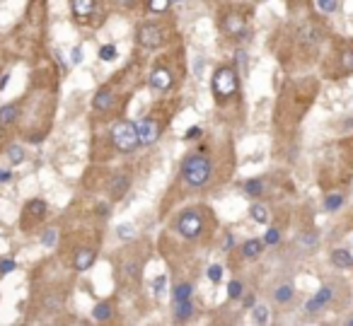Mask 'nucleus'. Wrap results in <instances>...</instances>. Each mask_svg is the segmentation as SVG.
Listing matches in <instances>:
<instances>
[{
  "mask_svg": "<svg viewBox=\"0 0 353 326\" xmlns=\"http://www.w3.org/2000/svg\"><path fill=\"white\" fill-rule=\"evenodd\" d=\"M210 162L203 155H189L182 162V176L189 186H203L210 179Z\"/></svg>",
  "mask_w": 353,
  "mask_h": 326,
  "instance_id": "1",
  "label": "nucleus"
},
{
  "mask_svg": "<svg viewBox=\"0 0 353 326\" xmlns=\"http://www.w3.org/2000/svg\"><path fill=\"white\" fill-rule=\"evenodd\" d=\"M112 140H114V145H116L121 152L136 150L138 145H140L136 123H129V121H121V123H116V126L112 128Z\"/></svg>",
  "mask_w": 353,
  "mask_h": 326,
  "instance_id": "2",
  "label": "nucleus"
},
{
  "mask_svg": "<svg viewBox=\"0 0 353 326\" xmlns=\"http://www.w3.org/2000/svg\"><path fill=\"white\" fill-rule=\"evenodd\" d=\"M213 92H216L218 99L235 95V92H237V73H235L233 68H220V70H216V75H213Z\"/></svg>",
  "mask_w": 353,
  "mask_h": 326,
  "instance_id": "3",
  "label": "nucleus"
},
{
  "mask_svg": "<svg viewBox=\"0 0 353 326\" xmlns=\"http://www.w3.org/2000/svg\"><path fill=\"white\" fill-rule=\"evenodd\" d=\"M177 227H179V232H182L186 239H193V237H199L201 230H203V220H201V215L196 213V210H184V213L179 215Z\"/></svg>",
  "mask_w": 353,
  "mask_h": 326,
  "instance_id": "4",
  "label": "nucleus"
},
{
  "mask_svg": "<svg viewBox=\"0 0 353 326\" xmlns=\"http://www.w3.org/2000/svg\"><path fill=\"white\" fill-rule=\"evenodd\" d=\"M138 41L148 48H157L162 44V32L157 24H143L140 29H138Z\"/></svg>",
  "mask_w": 353,
  "mask_h": 326,
  "instance_id": "5",
  "label": "nucleus"
},
{
  "mask_svg": "<svg viewBox=\"0 0 353 326\" xmlns=\"http://www.w3.org/2000/svg\"><path fill=\"white\" fill-rule=\"evenodd\" d=\"M136 128H138V140H140V145H153L155 140H157L160 128H157V123H155L153 119H140L136 123Z\"/></svg>",
  "mask_w": 353,
  "mask_h": 326,
  "instance_id": "6",
  "label": "nucleus"
},
{
  "mask_svg": "<svg viewBox=\"0 0 353 326\" xmlns=\"http://www.w3.org/2000/svg\"><path fill=\"white\" fill-rule=\"evenodd\" d=\"M331 297H334V290H331L329 285L320 287V290H317V295H314L312 300L305 304V312H307V314H317V312H320L324 304L331 302Z\"/></svg>",
  "mask_w": 353,
  "mask_h": 326,
  "instance_id": "7",
  "label": "nucleus"
},
{
  "mask_svg": "<svg viewBox=\"0 0 353 326\" xmlns=\"http://www.w3.org/2000/svg\"><path fill=\"white\" fill-rule=\"evenodd\" d=\"M297 41L305 44V46H317L322 41V32L314 27V24H303L300 32H297Z\"/></svg>",
  "mask_w": 353,
  "mask_h": 326,
  "instance_id": "8",
  "label": "nucleus"
},
{
  "mask_svg": "<svg viewBox=\"0 0 353 326\" xmlns=\"http://www.w3.org/2000/svg\"><path fill=\"white\" fill-rule=\"evenodd\" d=\"M150 87L153 89H160V92H165V89L172 87V73L165 70V68H157V70L150 73Z\"/></svg>",
  "mask_w": 353,
  "mask_h": 326,
  "instance_id": "9",
  "label": "nucleus"
},
{
  "mask_svg": "<svg viewBox=\"0 0 353 326\" xmlns=\"http://www.w3.org/2000/svg\"><path fill=\"white\" fill-rule=\"evenodd\" d=\"M97 254L92 251V249H80L78 254H75V259H73V266H75V270H87L92 263H95Z\"/></svg>",
  "mask_w": 353,
  "mask_h": 326,
  "instance_id": "10",
  "label": "nucleus"
},
{
  "mask_svg": "<svg viewBox=\"0 0 353 326\" xmlns=\"http://www.w3.org/2000/svg\"><path fill=\"white\" fill-rule=\"evenodd\" d=\"M129 186H131V179L126 174L114 176V182H112V198L114 201L123 198V196H126V191H129Z\"/></svg>",
  "mask_w": 353,
  "mask_h": 326,
  "instance_id": "11",
  "label": "nucleus"
},
{
  "mask_svg": "<svg viewBox=\"0 0 353 326\" xmlns=\"http://www.w3.org/2000/svg\"><path fill=\"white\" fill-rule=\"evenodd\" d=\"M112 104H114V92L109 87H104V89H99V92L95 95V102H92V106H95L97 112H107Z\"/></svg>",
  "mask_w": 353,
  "mask_h": 326,
  "instance_id": "12",
  "label": "nucleus"
},
{
  "mask_svg": "<svg viewBox=\"0 0 353 326\" xmlns=\"http://www.w3.org/2000/svg\"><path fill=\"white\" fill-rule=\"evenodd\" d=\"M331 263L337 266V268H351L353 266V254L348 249H334L331 251Z\"/></svg>",
  "mask_w": 353,
  "mask_h": 326,
  "instance_id": "13",
  "label": "nucleus"
},
{
  "mask_svg": "<svg viewBox=\"0 0 353 326\" xmlns=\"http://www.w3.org/2000/svg\"><path fill=\"white\" fill-rule=\"evenodd\" d=\"M95 12V0H73V15L85 20Z\"/></svg>",
  "mask_w": 353,
  "mask_h": 326,
  "instance_id": "14",
  "label": "nucleus"
},
{
  "mask_svg": "<svg viewBox=\"0 0 353 326\" xmlns=\"http://www.w3.org/2000/svg\"><path fill=\"white\" fill-rule=\"evenodd\" d=\"M225 32L227 34H242L244 32V20L240 15H227L225 17Z\"/></svg>",
  "mask_w": 353,
  "mask_h": 326,
  "instance_id": "15",
  "label": "nucleus"
},
{
  "mask_svg": "<svg viewBox=\"0 0 353 326\" xmlns=\"http://www.w3.org/2000/svg\"><path fill=\"white\" fill-rule=\"evenodd\" d=\"M193 314V304L191 300H182V302H174V317L179 321H186V319H191Z\"/></svg>",
  "mask_w": 353,
  "mask_h": 326,
  "instance_id": "16",
  "label": "nucleus"
},
{
  "mask_svg": "<svg viewBox=\"0 0 353 326\" xmlns=\"http://www.w3.org/2000/svg\"><path fill=\"white\" fill-rule=\"evenodd\" d=\"M17 114H20V109H17L15 104H5V106L0 109V126H10V123L17 119Z\"/></svg>",
  "mask_w": 353,
  "mask_h": 326,
  "instance_id": "17",
  "label": "nucleus"
},
{
  "mask_svg": "<svg viewBox=\"0 0 353 326\" xmlns=\"http://www.w3.org/2000/svg\"><path fill=\"white\" fill-rule=\"evenodd\" d=\"M261 249H264V242L249 239V242H244V247H242V254L247 256V259H257V256L261 254Z\"/></svg>",
  "mask_w": 353,
  "mask_h": 326,
  "instance_id": "18",
  "label": "nucleus"
},
{
  "mask_svg": "<svg viewBox=\"0 0 353 326\" xmlns=\"http://www.w3.org/2000/svg\"><path fill=\"white\" fill-rule=\"evenodd\" d=\"M341 206H344V196H341V193H329V196L324 198V210H327V213H337Z\"/></svg>",
  "mask_w": 353,
  "mask_h": 326,
  "instance_id": "19",
  "label": "nucleus"
},
{
  "mask_svg": "<svg viewBox=\"0 0 353 326\" xmlns=\"http://www.w3.org/2000/svg\"><path fill=\"white\" fill-rule=\"evenodd\" d=\"M293 295H295V290H293V285H281L276 293H273V300L278 304H286L293 300Z\"/></svg>",
  "mask_w": 353,
  "mask_h": 326,
  "instance_id": "20",
  "label": "nucleus"
},
{
  "mask_svg": "<svg viewBox=\"0 0 353 326\" xmlns=\"http://www.w3.org/2000/svg\"><path fill=\"white\" fill-rule=\"evenodd\" d=\"M249 215H252V218H254L259 225H266V223H269V210H266L261 203H254V206L249 208Z\"/></svg>",
  "mask_w": 353,
  "mask_h": 326,
  "instance_id": "21",
  "label": "nucleus"
},
{
  "mask_svg": "<svg viewBox=\"0 0 353 326\" xmlns=\"http://www.w3.org/2000/svg\"><path fill=\"white\" fill-rule=\"evenodd\" d=\"M92 317H95L97 321H107V319L112 317V304H109V302H99L95 307V312H92Z\"/></svg>",
  "mask_w": 353,
  "mask_h": 326,
  "instance_id": "22",
  "label": "nucleus"
},
{
  "mask_svg": "<svg viewBox=\"0 0 353 326\" xmlns=\"http://www.w3.org/2000/svg\"><path fill=\"white\" fill-rule=\"evenodd\" d=\"M27 213L34 215V218H44L46 215V203L44 201H29L27 203Z\"/></svg>",
  "mask_w": 353,
  "mask_h": 326,
  "instance_id": "23",
  "label": "nucleus"
},
{
  "mask_svg": "<svg viewBox=\"0 0 353 326\" xmlns=\"http://www.w3.org/2000/svg\"><path fill=\"white\" fill-rule=\"evenodd\" d=\"M193 287L189 283H182V285L174 287V302H182V300H191Z\"/></svg>",
  "mask_w": 353,
  "mask_h": 326,
  "instance_id": "24",
  "label": "nucleus"
},
{
  "mask_svg": "<svg viewBox=\"0 0 353 326\" xmlns=\"http://www.w3.org/2000/svg\"><path fill=\"white\" fill-rule=\"evenodd\" d=\"M244 191H247V196H261L264 184H261V179H249V182L244 184Z\"/></svg>",
  "mask_w": 353,
  "mask_h": 326,
  "instance_id": "25",
  "label": "nucleus"
},
{
  "mask_svg": "<svg viewBox=\"0 0 353 326\" xmlns=\"http://www.w3.org/2000/svg\"><path fill=\"white\" fill-rule=\"evenodd\" d=\"M61 304H63V297H61V295H48L46 300H44V310L54 312V310H58Z\"/></svg>",
  "mask_w": 353,
  "mask_h": 326,
  "instance_id": "26",
  "label": "nucleus"
},
{
  "mask_svg": "<svg viewBox=\"0 0 353 326\" xmlns=\"http://www.w3.org/2000/svg\"><path fill=\"white\" fill-rule=\"evenodd\" d=\"M317 8H320L322 12L331 15V12H337L339 10V0H317Z\"/></svg>",
  "mask_w": 353,
  "mask_h": 326,
  "instance_id": "27",
  "label": "nucleus"
},
{
  "mask_svg": "<svg viewBox=\"0 0 353 326\" xmlns=\"http://www.w3.org/2000/svg\"><path fill=\"white\" fill-rule=\"evenodd\" d=\"M317 242H320V237H317V232H305V234L300 237V247L312 249V247H317Z\"/></svg>",
  "mask_w": 353,
  "mask_h": 326,
  "instance_id": "28",
  "label": "nucleus"
},
{
  "mask_svg": "<svg viewBox=\"0 0 353 326\" xmlns=\"http://www.w3.org/2000/svg\"><path fill=\"white\" fill-rule=\"evenodd\" d=\"M116 234H119L121 239H133L136 227H133V225H129V223H123V225H119V227H116Z\"/></svg>",
  "mask_w": 353,
  "mask_h": 326,
  "instance_id": "29",
  "label": "nucleus"
},
{
  "mask_svg": "<svg viewBox=\"0 0 353 326\" xmlns=\"http://www.w3.org/2000/svg\"><path fill=\"white\" fill-rule=\"evenodd\" d=\"M8 157L12 159L15 165H20V162L24 159V150L20 148V145H10V148H8Z\"/></svg>",
  "mask_w": 353,
  "mask_h": 326,
  "instance_id": "30",
  "label": "nucleus"
},
{
  "mask_svg": "<svg viewBox=\"0 0 353 326\" xmlns=\"http://www.w3.org/2000/svg\"><path fill=\"white\" fill-rule=\"evenodd\" d=\"M169 8V0H148V10L150 12H165Z\"/></svg>",
  "mask_w": 353,
  "mask_h": 326,
  "instance_id": "31",
  "label": "nucleus"
},
{
  "mask_svg": "<svg viewBox=\"0 0 353 326\" xmlns=\"http://www.w3.org/2000/svg\"><path fill=\"white\" fill-rule=\"evenodd\" d=\"M341 68H344V73H353V48H348L341 56Z\"/></svg>",
  "mask_w": 353,
  "mask_h": 326,
  "instance_id": "32",
  "label": "nucleus"
},
{
  "mask_svg": "<svg viewBox=\"0 0 353 326\" xmlns=\"http://www.w3.org/2000/svg\"><path fill=\"white\" fill-rule=\"evenodd\" d=\"M41 242H44V247H56L58 232L56 230H46V232H44V237H41Z\"/></svg>",
  "mask_w": 353,
  "mask_h": 326,
  "instance_id": "33",
  "label": "nucleus"
},
{
  "mask_svg": "<svg viewBox=\"0 0 353 326\" xmlns=\"http://www.w3.org/2000/svg\"><path fill=\"white\" fill-rule=\"evenodd\" d=\"M278 242H281V232L276 230V227H271V230L266 232L264 244H269V247H273V244H278Z\"/></svg>",
  "mask_w": 353,
  "mask_h": 326,
  "instance_id": "34",
  "label": "nucleus"
},
{
  "mask_svg": "<svg viewBox=\"0 0 353 326\" xmlns=\"http://www.w3.org/2000/svg\"><path fill=\"white\" fill-rule=\"evenodd\" d=\"M99 58H102V61H114V58H116V48H114L112 44L102 46L99 48Z\"/></svg>",
  "mask_w": 353,
  "mask_h": 326,
  "instance_id": "35",
  "label": "nucleus"
},
{
  "mask_svg": "<svg viewBox=\"0 0 353 326\" xmlns=\"http://www.w3.org/2000/svg\"><path fill=\"white\" fill-rule=\"evenodd\" d=\"M254 321H257V324H266V321H269V310L261 307V304L254 307Z\"/></svg>",
  "mask_w": 353,
  "mask_h": 326,
  "instance_id": "36",
  "label": "nucleus"
},
{
  "mask_svg": "<svg viewBox=\"0 0 353 326\" xmlns=\"http://www.w3.org/2000/svg\"><path fill=\"white\" fill-rule=\"evenodd\" d=\"M227 293H230V297H233V300L242 297V283H240V280H233V283L227 285Z\"/></svg>",
  "mask_w": 353,
  "mask_h": 326,
  "instance_id": "37",
  "label": "nucleus"
},
{
  "mask_svg": "<svg viewBox=\"0 0 353 326\" xmlns=\"http://www.w3.org/2000/svg\"><path fill=\"white\" fill-rule=\"evenodd\" d=\"M208 278L213 280V283H218V280L223 278V268H220L218 263H213V266H210V268H208Z\"/></svg>",
  "mask_w": 353,
  "mask_h": 326,
  "instance_id": "38",
  "label": "nucleus"
},
{
  "mask_svg": "<svg viewBox=\"0 0 353 326\" xmlns=\"http://www.w3.org/2000/svg\"><path fill=\"white\" fill-rule=\"evenodd\" d=\"M153 290H155V295H162V293H165V276H157V278H155Z\"/></svg>",
  "mask_w": 353,
  "mask_h": 326,
  "instance_id": "39",
  "label": "nucleus"
},
{
  "mask_svg": "<svg viewBox=\"0 0 353 326\" xmlns=\"http://www.w3.org/2000/svg\"><path fill=\"white\" fill-rule=\"evenodd\" d=\"M10 270H15V261H10V259H5V261L0 263V273L5 276V273H10Z\"/></svg>",
  "mask_w": 353,
  "mask_h": 326,
  "instance_id": "40",
  "label": "nucleus"
},
{
  "mask_svg": "<svg viewBox=\"0 0 353 326\" xmlns=\"http://www.w3.org/2000/svg\"><path fill=\"white\" fill-rule=\"evenodd\" d=\"M70 58H73V63H80V61H82V48H80V46H75V48H73Z\"/></svg>",
  "mask_w": 353,
  "mask_h": 326,
  "instance_id": "41",
  "label": "nucleus"
},
{
  "mask_svg": "<svg viewBox=\"0 0 353 326\" xmlns=\"http://www.w3.org/2000/svg\"><path fill=\"white\" fill-rule=\"evenodd\" d=\"M199 135H201V128L199 126H193V128H189V131H186V138H189V140H196Z\"/></svg>",
  "mask_w": 353,
  "mask_h": 326,
  "instance_id": "42",
  "label": "nucleus"
},
{
  "mask_svg": "<svg viewBox=\"0 0 353 326\" xmlns=\"http://www.w3.org/2000/svg\"><path fill=\"white\" fill-rule=\"evenodd\" d=\"M10 179H12V174H10L8 169H3V172H0V184H5V182H10Z\"/></svg>",
  "mask_w": 353,
  "mask_h": 326,
  "instance_id": "43",
  "label": "nucleus"
},
{
  "mask_svg": "<svg viewBox=\"0 0 353 326\" xmlns=\"http://www.w3.org/2000/svg\"><path fill=\"white\" fill-rule=\"evenodd\" d=\"M233 244H235V239L230 237V234H227V237H225V242H223V247H225V249H233Z\"/></svg>",
  "mask_w": 353,
  "mask_h": 326,
  "instance_id": "44",
  "label": "nucleus"
},
{
  "mask_svg": "<svg viewBox=\"0 0 353 326\" xmlns=\"http://www.w3.org/2000/svg\"><path fill=\"white\" fill-rule=\"evenodd\" d=\"M244 307H254V295H247V297H244Z\"/></svg>",
  "mask_w": 353,
  "mask_h": 326,
  "instance_id": "45",
  "label": "nucleus"
},
{
  "mask_svg": "<svg viewBox=\"0 0 353 326\" xmlns=\"http://www.w3.org/2000/svg\"><path fill=\"white\" fill-rule=\"evenodd\" d=\"M8 80H10V75H3V80H0V92L8 87Z\"/></svg>",
  "mask_w": 353,
  "mask_h": 326,
  "instance_id": "46",
  "label": "nucleus"
},
{
  "mask_svg": "<svg viewBox=\"0 0 353 326\" xmlns=\"http://www.w3.org/2000/svg\"><path fill=\"white\" fill-rule=\"evenodd\" d=\"M346 324H348V326H353V319H348V321H346Z\"/></svg>",
  "mask_w": 353,
  "mask_h": 326,
  "instance_id": "47",
  "label": "nucleus"
},
{
  "mask_svg": "<svg viewBox=\"0 0 353 326\" xmlns=\"http://www.w3.org/2000/svg\"><path fill=\"white\" fill-rule=\"evenodd\" d=\"M121 3H123V5H129V0H121Z\"/></svg>",
  "mask_w": 353,
  "mask_h": 326,
  "instance_id": "48",
  "label": "nucleus"
}]
</instances>
